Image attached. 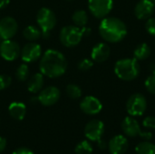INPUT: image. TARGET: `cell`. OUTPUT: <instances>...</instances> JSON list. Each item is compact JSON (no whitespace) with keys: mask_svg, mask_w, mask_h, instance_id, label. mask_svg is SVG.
Returning a JSON list of instances; mask_svg holds the SVG:
<instances>
[{"mask_svg":"<svg viewBox=\"0 0 155 154\" xmlns=\"http://www.w3.org/2000/svg\"><path fill=\"white\" fill-rule=\"evenodd\" d=\"M40 73L50 78L63 75L67 69V61L64 55L54 49H48L42 56L39 64Z\"/></svg>","mask_w":155,"mask_h":154,"instance_id":"1","label":"cell"},{"mask_svg":"<svg viewBox=\"0 0 155 154\" xmlns=\"http://www.w3.org/2000/svg\"><path fill=\"white\" fill-rule=\"evenodd\" d=\"M99 33L106 42L118 43L125 37L127 28L121 19L109 16L104 18L100 23Z\"/></svg>","mask_w":155,"mask_h":154,"instance_id":"2","label":"cell"},{"mask_svg":"<svg viewBox=\"0 0 155 154\" xmlns=\"http://www.w3.org/2000/svg\"><path fill=\"white\" fill-rule=\"evenodd\" d=\"M141 68L138 61L134 58H124L116 62L114 73L118 78L124 81H132L138 77Z\"/></svg>","mask_w":155,"mask_h":154,"instance_id":"3","label":"cell"},{"mask_svg":"<svg viewBox=\"0 0 155 154\" xmlns=\"http://www.w3.org/2000/svg\"><path fill=\"white\" fill-rule=\"evenodd\" d=\"M36 22L42 30V36L44 38H48L50 35V31L54 29L56 25L55 14L51 9L43 7L37 12Z\"/></svg>","mask_w":155,"mask_h":154,"instance_id":"4","label":"cell"},{"mask_svg":"<svg viewBox=\"0 0 155 154\" xmlns=\"http://www.w3.org/2000/svg\"><path fill=\"white\" fill-rule=\"evenodd\" d=\"M83 36L82 28L76 25H67L63 27L59 34L62 44L66 47L76 46L81 42Z\"/></svg>","mask_w":155,"mask_h":154,"instance_id":"5","label":"cell"},{"mask_svg":"<svg viewBox=\"0 0 155 154\" xmlns=\"http://www.w3.org/2000/svg\"><path fill=\"white\" fill-rule=\"evenodd\" d=\"M147 108L146 98L141 93H134L129 97L126 103L127 113L133 116H142Z\"/></svg>","mask_w":155,"mask_h":154,"instance_id":"6","label":"cell"},{"mask_svg":"<svg viewBox=\"0 0 155 154\" xmlns=\"http://www.w3.org/2000/svg\"><path fill=\"white\" fill-rule=\"evenodd\" d=\"M113 0H88V8L96 18L105 17L113 9Z\"/></svg>","mask_w":155,"mask_h":154,"instance_id":"7","label":"cell"},{"mask_svg":"<svg viewBox=\"0 0 155 154\" xmlns=\"http://www.w3.org/2000/svg\"><path fill=\"white\" fill-rule=\"evenodd\" d=\"M20 54L21 49L19 44L11 39L4 40L0 44V54L5 61H15L19 57Z\"/></svg>","mask_w":155,"mask_h":154,"instance_id":"8","label":"cell"},{"mask_svg":"<svg viewBox=\"0 0 155 154\" xmlns=\"http://www.w3.org/2000/svg\"><path fill=\"white\" fill-rule=\"evenodd\" d=\"M104 133V124L102 121L92 120L90 121L84 128L85 137L92 142H97L102 139Z\"/></svg>","mask_w":155,"mask_h":154,"instance_id":"9","label":"cell"},{"mask_svg":"<svg viewBox=\"0 0 155 154\" xmlns=\"http://www.w3.org/2000/svg\"><path fill=\"white\" fill-rule=\"evenodd\" d=\"M21 58L25 63L31 64L37 61L42 55V48L40 44L35 43H28L24 45L21 50Z\"/></svg>","mask_w":155,"mask_h":154,"instance_id":"10","label":"cell"},{"mask_svg":"<svg viewBox=\"0 0 155 154\" xmlns=\"http://www.w3.org/2000/svg\"><path fill=\"white\" fill-rule=\"evenodd\" d=\"M38 102L44 106H51L57 103L60 98V91L55 86H48L41 90L38 96Z\"/></svg>","mask_w":155,"mask_h":154,"instance_id":"11","label":"cell"},{"mask_svg":"<svg viewBox=\"0 0 155 154\" xmlns=\"http://www.w3.org/2000/svg\"><path fill=\"white\" fill-rule=\"evenodd\" d=\"M17 30L18 25L15 18L5 16L0 20V35L4 40L11 39L17 33Z\"/></svg>","mask_w":155,"mask_h":154,"instance_id":"12","label":"cell"},{"mask_svg":"<svg viewBox=\"0 0 155 154\" xmlns=\"http://www.w3.org/2000/svg\"><path fill=\"white\" fill-rule=\"evenodd\" d=\"M80 108L82 112H84L85 114L95 115V114H98L102 111L103 105H102V103L96 97L86 96L82 100L80 103Z\"/></svg>","mask_w":155,"mask_h":154,"instance_id":"13","label":"cell"},{"mask_svg":"<svg viewBox=\"0 0 155 154\" xmlns=\"http://www.w3.org/2000/svg\"><path fill=\"white\" fill-rule=\"evenodd\" d=\"M155 5L151 0H141L134 8V14L140 20L150 18L154 13Z\"/></svg>","mask_w":155,"mask_h":154,"instance_id":"14","label":"cell"},{"mask_svg":"<svg viewBox=\"0 0 155 154\" xmlns=\"http://www.w3.org/2000/svg\"><path fill=\"white\" fill-rule=\"evenodd\" d=\"M128 146L127 138L124 135H115L108 143V149L111 154H124L128 150Z\"/></svg>","mask_w":155,"mask_h":154,"instance_id":"15","label":"cell"},{"mask_svg":"<svg viewBox=\"0 0 155 154\" xmlns=\"http://www.w3.org/2000/svg\"><path fill=\"white\" fill-rule=\"evenodd\" d=\"M122 129L124 134L128 137L139 136L140 133L142 132L139 123L133 116H128L124 119L122 123Z\"/></svg>","mask_w":155,"mask_h":154,"instance_id":"16","label":"cell"},{"mask_svg":"<svg viewBox=\"0 0 155 154\" xmlns=\"http://www.w3.org/2000/svg\"><path fill=\"white\" fill-rule=\"evenodd\" d=\"M110 53H111V49L108 44L104 43H99L93 47L91 57L93 61L96 63H103L109 58Z\"/></svg>","mask_w":155,"mask_h":154,"instance_id":"17","label":"cell"},{"mask_svg":"<svg viewBox=\"0 0 155 154\" xmlns=\"http://www.w3.org/2000/svg\"><path fill=\"white\" fill-rule=\"evenodd\" d=\"M8 113L10 116L17 121H21L25 118L26 113V106L20 102H14L10 103L8 107Z\"/></svg>","mask_w":155,"mask_h":154,"instance_id":"18","label":"cell"},{"mask_svg":"<svg viewBox=\"0 0 155 154\" xmlns=\"http://www.w3.org/2000/svg\"><path fill=\"white\" fill-rule=\"evenodd\" d=\"M44 74L42 73H37L32 75L27 83V89L32 93H39L44 86Z\"/></svg>","mask_w":155,"mask_h":154,"instance_id":"19","label":"cell"},{"mask_svg":"<svg viewBox=\"0 0 155 154\" xmlns=\"http://www.w3.org/2000/svg\"><path fill=\"white\" fill-rule=\"evenodd\" d=\"M150 54H151V48L145 43L138 44L134 51V59H136L137 61L145 60L150 56Z\"/></svg>","mask_w":155,"mask_h":154,"instance_id":"20","label":"cell"},{"mask_svg":"<svg viewBox=\"0 0 155 154\" xmlns=\"http://www.w3.org/2000/svg\"><path fill=\"white\" fill-rule=\"evenodd\" d=\"M23 35L26 40L35 41V40H38L39 38H41L42 30L35 25H28L24 29Z\"/></svg>","mask_w":155,"mask_h":154,"instance_id":"21","label":"cell"},{"mask_svg":"<svg viewBox=\"0 0 155 154\" xmlns=\"http://www.w3.org/2000/svg\"><path fill=\"white\" fill-rule=\"evenodd\" d=\"M72 20L74 25L78 27H84L88 22V15L84 10H76L72 15Z\"/></svg>","mask_w":155,"mask_h":154,"instance_id":"22","label":"cell"},{"mask_svg":"<svg viewBox=\"0 0 155 154\" xmlns=\"http://www.w3.org/2000/svg\"><path fill=\"white\" fill-rule=\"evenodd\" d=\"M135 152L137 154H155V145L149 141H145L136 145Z\"/></svg>","mask_w":155,"mask_h":154,"instance_id":"23","label":"cell"},{"mask_svg":"<svg viewBox=\"0 0 155 154\" xmlns=\"http://www.w3.org/2000/svg\"><path fill=\"white\" fill-rule=\"evenodd\" d=\"M76 154H91L93 152V146L88 141L80 142L74 149Z\"/></svg>","mask_w":155,"mask_h":154,"instance_id":"24","label":"cell"},{"mask_svg":"<svg viewBox=\"0 0 155 154\" xmlns=\"http://www.w3.org/2000/svg\"><path fill=\"white\" fill-rule=\"evenodd\" d=\"M15 76L18 81L21 82L26 81L29 77V67L27 66V64H23L19 65L15 71Z\"/></svg>","mask_w":155,"mask_h":154,"instance_id":"25","label":"cell"},{"mask_svg":"<svg viewBox=\"0 0 155 154\" xmlns=\"http://www.w3.org/2000/svg\"><path fill=\"white\" fill-rule=\"evenodd\" d=\"M66 93L72 99H78L82 95V90L78 85L71 84L66 86Z\"/></svg>","mask_w":155,"mask_h":154,"instance_id":"26","label":"cell"},{"mask_svg":"<svg viewBox=\"0 0 155 154\" xmlns=\"http://www.w3.org/2000/svg\"><path fill=\"white\" fill-rule=\"evenodd\" d=\"M145 87L150 93L155 94V73L147 77V79L145 80Z\"/></svg>","mask_w":155,"mask_h":154,"instance_id":"27","label":"cell"},{"mask_svg":"<svg viewBox=\"0 0 155 154\" xmlns=\"http://www.w3.org/2000/svg\"><path fill=\"white\" fill-rule=\"evenodd\" d=\"M11 83H12V79L10 76L5 74H0V91L8 88Z\"/></svg>","mask_w":155,"mask_h":154,"instance_id":"28","label":"cell"},{"mask_svg":"<svg viewBox=\"0 0 155 154\" xmlns=\"http://www.w3.org/2000/svg\"><path fill=\"white\" fill-rule=\"evenodd\" d=\"M145 29L150 34L155 35V17H150L147 19L145 23Z\"/></svg>","mask_w":155,"mask_h":154,"instance_id":"29","label":"cell"},{"mask_svg":"<svg viewBox=\"0 0 155 154\" xmlns=\"http://www.w3.org/2000/svg\"><path fill=\"white\" fill-rule=\"evenodd\" d=\"M93 66V62L90 59L84 58L78 63V69L81 71H87Z\"/></svg>","mask_w":155,"mask_h":154,"instance_id":"30","label":"cell"},{"mask_svg":"<svg viewBox=\"0 0 155 154\" xmlns=\"http://www.w3.org/2000/svg\"><path fill=\"white\" fill-rule=\"evenodd\" d=\"M143 125L147 129H155V117L148 116L143 121Z\"/></svg>","mask_w":155,"mask_h":154,"instance_id":"31","label":"cell"},{"mask_svg":"<svg viewBox=\"0 0 155 154\" xmlns=\"http://www.w3.org/2000/svg\"><path fill=\"white\" fill-rule=\"evenodd\" d=\"M12 154H35L30 149L25 148V147H20L16 149L15 152H13Z\"/></svg>","mask_w":155,"mask_h":154,"instance_id":"32","label":"cell"},{"mask_svg":"<svg viewBox=\"0 0 155 154\" xmlns=\"http://www.w3.org/2000/svg\"><path fill=\"white\" fill-rule=\"evenodd\" d=\"M139 136H140L142 139L145 140V141H150V140H152V138H153V134H152V133H150V132H141L140 134H139Z\"/></svg>","mask_w":155,"mask_h":154,"instance_id":"33","label":"cell"},{"mask_svg":"<svg viewBox=\"0 0 155 154\" xmlns=\"http://www.w3.org/2000/svg\"><path fill=\"white\" fill-rule=\"evenodd\" d=\"M97 146H98V148L100 149V150H105L107 147H108V144H107V143L104 141V140H102V139H100V140H98L97 141Z\"/></svg>","mask_w":155,"mask_h":154,"instance_id":"34","label":"cell"},{"mask_svg":"<svg viewBox=\"0 0 155 154\" xmlns=\"http://www.w3.org/2000/svg\"><path fill=\"white\" fill-rule=\"evenodd\" d=\"M6 147V140L0 136V152H3Z\"/></svg>","mask_w":155,"mask_h":154,"instance_id":"35","label":"cell"},{"mask_svg":"<svg viewBox=\"0 0 155 154\" xmlns=\"http://www.w3.org/2000/svg\"><path fill=\"white\" fill-rule=\"evenodd\" d=\"M10 3V0H0V9H4Z\"/></svg>","mask_w":155,"mask_h":154,"instance_id":"36","label":"cell"},{"mask_svg":"<svg viewBox=\"0 0 155 154\" xmlns=\"http://www.w3.org/2000/svg\"><path fill=\"white\" fill-rule=\"evenodd\" d=\"M81 28H82V32H83V34H84V35H89V34H91V29H90V28L85 27V26L81 27Z\"/></svg>","mask_w":155,"mask_h":154,"instance_id":"37","label":"cell"},{"mask_svg":"<svg viewBox=\"0 0 155 154\" xmlns=\"http://www.w3.org/2000/svg\"><path fill=\"white\" fill-rule=\"evenodd\" d=\"M3 41H4V39H3V37H2V36L0 35V44H2V42H3Z\"/></svg>","mask_w":155,"mask_h":154,"instance_id":"38","label":"cell"},{"mask_svg":"<svg viewBox=\"0 0 155 154\" xmlns=\"http://www.w3.org/2000/svg\"><path fill=\"white\" fill-rule=\"evenodd\" d=\"M153 3H154V5H155V0H153Z\"/></svg>","mask_w":155,"mask_h":154,"instance_id":"39","label":"cell"},{"mask_svg":"<svg viewBox=\"0 0 155 154\" xmlns=\"http://www.w3.org/2000/svg\"><path fill=\"white\" fill-rule=\"evenodd\" d=\"M151 1H153V0H151Z\"/></svg>","mask_w":155,"mask_h":154,"instance_id":"40","label":"cell"}]
</instances>
